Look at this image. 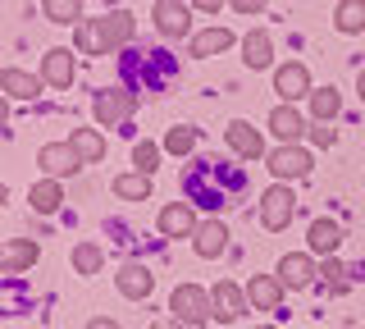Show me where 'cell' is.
Segmentation results:
<instances>
[{
	"mask_svg": "<svg viewBox=\"0 0 365 329\" xmlns=\"http://www.w3.org/2000/svg\"><path fill=\"white\" fill-rule=\"evenodd\" d=\"M169 311H174V320H182V325H205L215 315V306H210V293L205 288H197V283H178L174 288V298H169Z\"/></svg>",
	"mask_w": 365,
	"mask_h": 329,
	"instance_id": "cell-1",
	"label": "cell"
},
{
	"mask_svg": "<svg viewBox=\"0 0 365 329\" xmlns=\"http://www.w3.org/2000/svg\"><path fill=\"white\" fill-rule=\"evenodd\" d=\"M133 110H137V96L123 92V87H101V92L91 96V115H96L101 128H119Z\"/></svg>",
	"mask_w": 365,
	"mask_h": 329,
	"instance_id": "cell-2",
	"label": "cell"
},
{
	"mask_svg": "<svg viewBox=\"0 0 365 329\" xmlns=\"http://www.w3.org/2000/svg\"><path fill=\"white\" fill-rule=\"evenodd\" d=\"M292 211H297V197L283 183H274L269 192H260V224H265L269 233H279V229H288V220H292Z\"/></svg>",
	"mask_w": 365,
	"mask_h": 329,
	"instance_id": "cell-3",
	"label": "cell"
},
{
	"mask_svg": "<svg viewBox=\"0 0 365 329\" xmlns=\"http://www.w3.org/2000/svg\"><path fill=\"white\" fill-rule=\"evenodd\" d=\"M274 92H279L283 96V106H297V101H311V92H315V87H311V69H306V64H279V69H274Z\"/></svg>",
	"mask_w": 365,
	"mask_h": 329,
	"instance_id": "cell-4",
	"label": "cell"
},
{
	"mask_svg": "<svg viewBox=\"0 0 365 329\" xmlns=\"http://www.w3.org/2000/svg\"><path fill=\"white\" fill-rule=\"evenodd\" d=\"M37 165H41L46 178H68V174H78L83 156L73 151V142H46L37 151Z\"/></svg>",
	"mask_w": 365,
	"mask_h": 329,
	"instance_id": "cell-5",
	"label": "cell"
},
{
	"mask_svg": "<svg viewBox=\"0 0 365 329\" xmlns=\"http://www.w3.org/2000/svg\"><path fill=\"white\" fill-rule=\"evenodd\" d=\"M311 151L306 146H279V151H269V174L279 178V183H288V178H306L311 174Z\"/></svg>",
	"mask_w": 365,
	"mask_h": 329,
	"instance_id": "cell-6",
	"label": "cell"
},
{
	"mask_svg": "<svg viewBox=\"0 0 365 329\" xmlns=\"http://www.w3.org/2000/svg\"><path fill=\"white\" fill-rule=\"evenodd\" d=\"M269 133H274L283 146H297L306 133H311V123H306V115H302L297 106H274V110H269Z\"/></svg>",
	"mask_w": 365,
	"mask_h": 329,
	"instance_id": "cell-7",
	"label": "cell"
},
{
	"mask_svg": "<svg viewBox=\"0 0 365 329\" xmlns=\"http://www.w3.org/2000/svg\"><path fill=\"white\" fill-rule=\"evenodd\" d=\"M151 19L165 37H187L192 19H187V0H155L151 5Z\"/></svg>",
	"mask_w": 365,
	"mask_h": 329,
	"instance_id": "cell-8",
	"label": "cell"
},
{
	"mask_svg": "<svg viewBox=\"0 0 365 329\" xmlns=\"http://www.w3.org/2000/svg\"><path fill=\"white\" fill-rule=\"evenodd\" d=\"M224 142L233 146L242 161H260V156H265V138H260V128H251L247 119H233V123H228V128H224Z\"/></svg>",
	"mask_w": 365,
	"mask_h": 329,
	"instance_id": "cell-9",
	"label": "cell"
},
{
	"mask_svg": "<svg viewBox=\"0 0 365 329\" xmlns=\"http://www.w3.org/2000/svg\"><path fill=\"white\" fill-rule=\"evenodd\" d=\"M41 83L55 87V92H64V87L73 83V51H64V46L46 51L41 55Z\"/></svg>",
	"mask_w": 365,
	"mask_h": 329,
	"instance_id": "cell-10",
	"label": "cell"
},
{
	"mask_svg": "<svg viewBox=\"0 0 365 329\" xmlns=\"http://www.w3.org/2000/svg\"><path fill=\"white\" fill-rule=\"evenodd\" d=\"M210 306H215V320H237V315L247 311V293L237 288V283H228V279H220L210 288Z\"/></svg>",
	"mask_w": 365,
	"mask_h": 329,
	"instance_id": "cell-11",
	"label": "cell"
},
{
	"mask_svg": "<svg viewBox=\"0 0 365 329\" xmlns=\"http://www.w3.org/2000/svg\"><path fill=\"white\" fill-rule=\"evenodd\" d=\"M197 211L187 206V201H169L165 211H160V233L165 238H192L197 233Z\"/></svg>",
	"mask_w": 365,
	"mask_h": 329,
	"instance_id": "cell-12",
	"label": "cell"
},
{
	"mask_svg": "<svg viewBox=\"0 0 365 329\" xmlns=\"http://www.w3.org/2000/svg\"><path fill=\"white\" fill-rule=\"evenodd\" d=\"M192 247H197V256H205V260L224 256V247H228V224H224V220H201L197 233H192Z\"/></svg>",
	"mask_w": 365,
	"mask_h": 329,
	"instance_id": "cell-13",
	"label": "cell"
},
{
	"mask_svg": "<svg viewBox=\"0 0 365 329\" xmlns=\"http://www.w3.org/2000/svg\"><path fill=\"white\" fill-rule=\"evenodd\" d=\"M114 283H119V293H123V298L142 302V298H151V288H155V275H151L146 265H137V260H133V265H123L119 275H114Z\"/></svg>",
	"mask_w": 365,
	"mask_h": 329,
	"instance_id": "cell-14",
	"label": "cell"
},
{
	"mask_svg": "<svg viewBox=\"0 0 365 329\" xmlns=\"http://www.w3.org/2000/svg\"><path fill=\"white\" fill-rule=\"evenodd\" d=\"M133 32H137V24H133V14H128V9H110V14H101V37H106L110 55L119 51L123 41H133Z\"/></svg>",
	"mask_w": 365,
	"mask_h": 329,
	"instance_id": "cell-15",
	"label": "cell"
},
{
	"mask_svg": "<svg viewBox=\"0 0 365 329\" xmlns=\"http://www.w3.org/2000/svg\"><path fill=\"white\" fill-rule=\"evenodd\" d=\"M233 32L228 28H201V32H192V41H187V51L197 55V60H210V55H224L228 46H233Z\"/></svg>",
	"mask_w": 365,
	"mask_h": 329,
	"instance_id": "cell-16",
	"label": "cell"
},
{
	"mask_svg": "<svg viewBox=\"0 0 365 329\" xmlns=\"http://www.w3.org/2000/svg\"><path fill=\"white\" fill-rule=\"evenodd\" d=\"M315 275H319L315 260H311V256H302V252H288V256L279 260V283H283V288H306V283H311Z\"/></svg>",
	"mask_w": 365,
	"mask_h": 329,
	"instance_id": "cell-17",
	"label": "cell"
},
{
	"mask_svg": "<svg viewBox=\"0 0 365 329\" xmlns=\"http://www.w3.org/2000/svg\"><path fill=\"white\" fill-rule=\"evenodd\" d=\"M247 302L256 306V311H279V302H283L279 275H256V279L247 283Z\"/></svg>",
	"mask_w": 365,
	"mask_h": 329,
	"instance_id": "cell-18",
	"label": "cell"
},
{
	"mask_svg": "<svg viewBox=\"0 0 365 329\" xmlns=\"http://www.w3.org/2000/svg\"><path fill=\"white\" fill-rule=\"evenodd\" d=\"M37 256H41V247L32 243V238H9L0 265H5V275H23L28 265H37Z\"/></svg>",
	"mask_w": 365,
	"mask_h": 329,
	"instance_id": "cell-19",
	"label": "cell"
},
{
	"mask_svg": "<svg viewBox=\"0 0 365 329\" xmlns=\"http://www.w3.org/2000/svg\"><path fill=\"white\" fill-rule=\"evenodd\" d=\"M28 201H32V211H37V215H55V211H60V201H64L60 178H37L32 192H28Z\"/></svg>",
	"mask_w": 365,
	"mask_h": 329,
	"instance_id": "cell-20",
	"label": "cell"
},
{
	"mask_svg": "<svg viewBox=\"0 0 365 329\" xmlns=\"http://www.w3.org/2000/svg\"><path fill=\"white\" fill-rule=\"evenodd\" d=\"M242 60L251 64V69H265V64H274V41H269V32H247L242 37Z\"/></svg>",
	"mask_w": 365,
	"mask_h": 329,
	"instance_id": "cell-21",
	"label": "cell"
},
{
	"mask_svg": "<svg viewBox=\"0 0 365 329\" xmlns=\"http://www.w3.org/2000/svg\"><path fill=\"white\" fill-rule=\"evenodd\" d=\"M0 87H5V92L14 96V101H32V96H41V78H37V74H28V69H5Z\"/></svg>",
	"mask_w": 365,
	"mask_h": 329,
	"instance_id": "cell-22",
	"label": "cell"
},
{
	"mask_svg": "<svg viewBox=\"0 0 365 329\" xmlns=\"http://www.w3.org/2000/svg\"><path fill=\"white\" fill-rule=\"evenodd\" d=\"M306 238H311V252L334 256V252H338V243H342V224H338V220H315Z\"/></svg>",
	"mask_w": 365,
	"mask_h": 329,
	"instance_id": "cell-23",
	"label": "cell"
},
{
	"mask_svg": "<svg viewBox=\"0 0 365 329\" xmlns=\"http://www.w3.org/2000/svg\"><path fill=\"white\" fill-rule=\"evenodd\" d=\"M68 142H73V151L83 156V165H96V161H106V138H101L96 128H78Z\"/></svg>",
	"mask_w": 365,
	"mask_h": 329,
	"instance_id": "cell-24",
	"label": "cell"
},
{
	"mask_svg": "<svg viewBox=\"0 0 365 329\" xmlns=\"http://www.w3.org/2000/svg\"><path fill=\"white\" fill-rule=\"evenodd\" d=\"M338 110H342V96L334 92V87H315V92H311V115H315V123H334Z\"/></svg>",
	"mask_w": 365,
	"mask_h": 329,
	"instance_id": "cell-25",
	"label": "cell"
},
{
	"mask_svg": "<svg viewBox=\"0 0 365 329\" xmlns=\"http://www.w3.org/2000/svg\"><path fill=\"white\" fill-rule=\"evenodd\" d=\"M78 55H110L106 37H101V19H83L78 24Z\"/></svg>",
	"mask_w": 365,
	"mask_h": 329,
	"instance_id": "cell-26",
	"label": "cell"
},
{
	"mask_svg": "<svg viewBox=\"0 0 365 329\" xmlns=\"http://www.w3.org/2000/svg\"><path fill=\"white\" fill-rule=\"evenodd\" d=\"M114 197H123V201H146V197H151V178L137 174V169H133V174H119V178H114Z\"/></svg>",
	"mask_w": 365,
	"mask_h": 329,
	"instance_id": "cell-27",
	"label": "cell"
},
{
	"mask_svg": "<svg viewBox=\"0 0 365 329\" xmlns=\"http://www.w3.org/2000/svg\"><path fill=\"white\" fill-rule=\"evenodd\" d=\"M334 24H338L342 32H365V0H338Z\"/></svg>",
	"mask_w": 365,
	"mask_h": 329,
	"instance_id": "cell-28",
	"label": "cell"
},
{
	"mask_svg": "<svg viewBox=\"0 0 365 329\" xmlns=\"http://www.w3.org/2000/svg\"><path fill=\"white\" fill-rule=\"evenodd\" d=\"M41 14L51 24H83V0H41Z\"/></svg>",
	"mask_w": 365,
	"mask_h": 329,
	"instance_id": "cell-29",
	"label": "cell"
},
{
	"mask_svg": "<svg viewBox=\"0 0 365 329\" xmlns=\"http://www.w3.org/2000/svg\"><path fill=\"white\" fill-rule=\"evenodd\" d=\"M101 265H106V252H101L96 243H78L73 247V270L78 275H96Z\"/></svg>",
	"mask_w": 365,
	"mask_h": 329,
	"instance_id": "cell-30",
	"label": "cell"
},
{
	"mask_svg": "<svg viewBox=\"0 0 365 329\" xmlns=\"http://www.w3.org/2000/svg\"><path fill=\"white\" fill-rule=\"evenodd\" d=\"M133 165H137V174L151 178L155 165H160V146H155V142H137V146H133Z\"/></svg>",
	"mask_w": 365,
	"mask_h": 329,
	"instance_id": "cell-31",
	"label": "cell"
},
{
	"mask_svg": "<svg viewBox=\"0 0 365 329\" xmlns=\"http://www.w3.org/2000/svg\"><path fill=\"white\" fill-rule=\"evenodd\" d=\"M192 146H197V128H169V138H165V151H174V156H187Z\"/></svg>",
	"mask_w": 365,
	"mask_h": 329,
	"instance_id": "cell-32",
	"label": "cell"
},
{
	"mask_svg": "<svg viewBox=\"0 0 365 329\" xmlns=\"http://www.w3.org/2000/svg\"><path fill=\"white\" fill-rule=\"evenodd\" d=\"M319 275L329 279V288H334V293H342V288H347V265H342L338 256H329L324 265H319Z\"/></svg>",
	"mask_w": 365,
	"mask_h": 329,
	"instance_id": "cell-33",
	"label": "cell"
},
{
	"mask_svg": "<svg viewBox=\"0 0 365 329\" xmlns=\"http://www.w3.org/2000/svg\"><path fill=\"white\" fill-rule=\"evenodd\" d=\"M306 138H311L315 146H334L338 142V128H334V123H311V133H306Z\"/></svg>",
	"mask_w": 365,
	"mask_h": 329,
	"instance_id": "cell-34",
	"label": "cell"
},
{
	"mask_svg": "<svg viewBox=\"0 0 365 329\" xmlns=\"http://www.w3.org/2000/svg\"><path fill=\"white\" fill-rule=\"evenodd\" d=\"M228 5H233L237 14H260V9H265L269 0H228Z\"/></svg>",
	"mask_w": 365,
	"mask_h": 329,
	"instance_id": "cell-35",
	"label": "cell"
},
{
	"mask_svg": "<svg viewBox=\"0 0 365 329\" xmlns=\"http://www.w3.org/2000/svg\"><path fill=\"white\" fill-rule=\"evenodd\" d=\"M187 5H192V9H201V14H220L224 0H187Z\"/></svg>",
	"mask_w": 365,
	"mask_h": 329,
	"instance_id": "cell-36",
	"label": "cell"
},
{
	"mask_svg": "<svg viewBox=\"0 0 365 329\" xmlns=\"http://www.w3.org/2000/svg\"><path fill=\"white\" fill-rule=\"evenodd\" d=\"M87 329H119V320H110V315H91Z\"/></svg>",
	"mask_w": 365,
	"mask_h": 329,
	"instance_id": "cell-37",
	"label": "cell"
},
{
	"mask_svg": "<svg viewBox=\"0 0 365 329\" xmlns=\"http://www.w3.org/2000/svg\"><path fill=\"white\" fill-rule=\"evenodd\" d=\"M151 329H187L182 320H174V315H169V320H151Z\"/></svg>",
	"mask_w": 365,
	"mask_h": 329,
	"instance_id": "cell-38",
	"label": "cell"
},
{
	"mask_svg": "<svg viewBox=\"0 0 365 329\" xmlns=\"http://www.w3.org/2000/svg\"><path fill=\"white\" fill-rule=\"evenodd\" d=\"M356 92H361V101H365V74H361V78H356Z\"/></svg>",
	"mask_w": 365,
	"mask_h": 329,
	"instance_id": "cell-39",
	"label": "cell"
},
{
	"mask_svg": "<svg viewBox=\"0 0 365 329\" xmlns=\"http://www.w3.org/2000/svg\"><path fill=\"white\" fill-rule=\"evenodd\" d=\"M260 329H274V325H260Z\"/></svg>",
	"mask_w": 365,
	"mask_h": 329,
	"instance_id": "cell-40",
	"label": "cell"
}]
</instances>
